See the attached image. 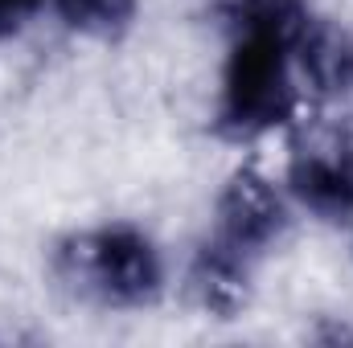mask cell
<instances>
[{"mask_svg":"<svg viewBox=\"0 0 353 348\" xmlns=\"http://www.w3.org/2000/svg\"><path fill=\"white\" fill-rule=\"evenodd\" d=\"M189 291L201 303V312H210L218 320L239 316L251 299V259H243L230 246L210 238L189 266Z\"/></svg>","mask_w":353,"mask_h":348,"instance_id":"cell-5","label":"cell"},{"mask_svg":"<svg viewBox=\"0 0 353 348\" xmlns=\"http://www.w3.org/2000/svg\"><path fill=\"white\" fill-rule=\"evenodd\" d=\"M54 270L70 295L99 307H148L165 287L157 246L132 226L66 238L54 254Z\"/></svg>","mask_w":353,"mask_h":348,"instance_id":"cell-2","label":"cell"},{"mask_svg":"<svg viewBox=\"0 0 353 348\" xmlns=\"http://www.w3.org/2000/svg\"><path fill=\"white\" fill-rule=\"evenodd\" d=\"M41 4H46V0H0V41L12 37Z\"/></svg>","mask_w":353,"mask_h":348,"instance_id":"cell-7","label":"cell"},{"mask_svg":"<svg viewBox=\"0 0 353 348\" xmlns=\"http://www.w3.org/2000/svg\"><path fill=\"white\" fill-rule=\"evenodd\" d=\"M288 184L304 209L325 221H341L353 213V135L350 127L329 119L300 123L292 140Z\"/></svg>","mask_w":353,"mask_h":348,"instance_id":"cell-3","label":"cell"},{"mask_svg":"<svg viewBox=\"0 0 353 348\" xmlns=\"http://www.w3.org/2000/svg\"><path fill=\"white\" fill-rule=\"evenodd\" d=\"M58 17L94 41H115L136 21V0H54Z\"/></svg>","mask_w":353,"mask_h":348,"instance_id":"cell-6","label":"cell"},{"mask_svg":"<svg viewBox=\"0 0 353 348\" xmlns=\"http://www.w3.org/2000/svg\"><path fill=\"white\" fill-rule=\"evenodd\" d=\"M230 58L222 74L218 127L230 140H255L296 115V50L316 25L304 0H222Z\"/></svg>","mask_w":353,"mask_h":348,"instance_id":"cell-1","label":"cell"},{"mask_svg":"<svg viewBox=\"0 0 353 348\" xmlns=\"http://www.w3.org/2000/svg\"><path fill=\"white\" fill-rule=\"evenodd\" d=\"M283 230H288V209H283V197L275 193V184L255 168H239L218 197L214 242L255 262L263 250L279 242Z\"/></svg>","mask_w":353,"mask_h":348,"instance_id":"cell-4","label":"cell"}]
</instances>
